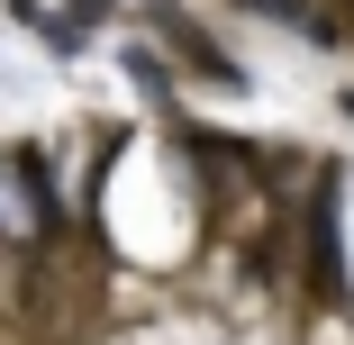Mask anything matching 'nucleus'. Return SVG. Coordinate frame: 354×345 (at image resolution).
Wrapping results in <instances>:
<instances>
[{"label":"nucleus","mask_w":354,"mask_h":345,"mask_svg":"<svg viewBox=\"0 0 354 345\" xmlns=\"http://www.w3.org/2000/svg\"><path fill=\"white\" fill-rule=\"evenodd\" d=\"M309 291L345 300V272H336V191H309Z\"/></svg>","instance_id":"2"},{"label":"nucleus","mask_w":354,"mask_h":345,"mask_svg":"<svg viewBox=\"0 0 354 345\" xmlns=\"http://www.w3.org/2000/svg\"><path fill=\"white\" fill-rule=\"evenodd\" d=\"M345 28H354V0H345Z\"/></svg>","instance_id":"3"},{"label":"nucleus","mask_w":354,"mask_h":345,"mask_svg":"<svg viewBox=\"0 0 354 345\" xmlns=\"http://www.w3.org/2000/svg\"><path fill=\"white\" fill-rule=\"evenodd\" d=\"M0 236H10V245H46L55 236V191H46L37 146L0 155Z\"/></svg>","instance_id":"1"}]
</instances>
